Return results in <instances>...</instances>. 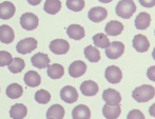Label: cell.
Masks as SVG:
<instances>
[{"label": "cell", "instance_id": "cell-1", "mask_svg": "<svg viewBox=\"0 0 155 119\" xmlns=\"http://www.w3.org/2000/svg\"><path fill=\"white\" fill-rule=\"evenodd\" d=\"M132 96L137 102H147L155 96V88L149 84H143L133 91Z\"/></svg>", "mask_w": 155, "mask_h": 119}, {"label": "cell", "instance_id": "cell-2", "mask_svg": "<svg viewBox=\"0 0 155 119\" xmlns=\"http://www.w3.org/2000/svg\"><path fill=\"white\" fill-rule=\"evenodd\" d=\"M135 12H136V5L133 0H120L116 5V14L120 18H131Z\"/></svg>", "mask_w": 155, "mask_h": 119}, {"label": "cell", "instance_id": "cell-3", "mask_svg": "<svg viewBox=\"0 0 155 119\" xmlns=\"http://www.w3.org/2000/svg\"><path fill=\"white\" fill-rule=\"evenodd\" d=\"M124 52V45L120 41H113L106 47V55L109 59H117Z\"/></svg>", "mask_w": 155, "mask_h": 119}, {"label": "cell", "instance_id": "cell-4", "mask_svg": "<svg viewBox=\"0 0 155 119\" xmlns=\"http://www.w3.org/2000/svg\"><path fill=\"white\" fill-rule=\"evenodd\" d=\"M38 17L33 13H25L20 17V25L27 31H33L38 27Z\"/></svg>", "mask_w": 155, "mask_h": 119}, {"label": "cell", "instance_id": "cell-5", "mask_svg": "<svg viewBox=\"0 0 155 119\" xmlns=\"http://www.w3.org/2000/svg\"><path fill=\"white\" fill-rule=\"evenodd\" d=\"M37 47V40L35 38H25L20 40L16 45V51L20 54H29Z\"/></svg>", "mask_w": 155, "mask_h": 119}, {"label": "cell", "instance_id": "cell-6", "mask_svg": "<svg viewBox=\"0 0 155 119\" xmlns=\"http://www.w3.org/2000/svg\"><path fill=\"white\" fill-rule=\"evenodd\" d=\"M104 76H106V79L108 80L110 83L116 84V83H119V82L121 81V79H123V72H121V70L118 66H110L107 68Z\"/></svg>", "mask_w": 155, "mask_h": 119}, {"label": "cell", "instance_id": "cell-7", "mask_svg": "<svg viewBox=\"0 0 155 119\" xmlns=\"http://www.w3.org/2000/svg\"><path fill=\"white\" fill-rule=\"evenodd\" d=\"M50 50L56 55H63L69 52L70 44L64 39H55L50 43Z\"/></svg>", "mask_w": 155, "mask_h": 119}, {"label": "cell", "instance_id": "cell-8", "mask_svg": "<svg viewBox=\"0 0 155 119\" xmlns=\"http://www.w3.org/2000/svg\"><path fill=\"white\" fill-rule=\"evenodd\" d=\"M102 99L106 101L107 105H115L121 102V95L114 88H107L102 94Z\"/></svg>", "mask_w": 155, "mask_h": 119}, {"label": "cell", "instance_id": "cell-9", "mask_svg": "<svg viewBox=\"0 0 155 119\" xmlns=\"http://www.w3.org/2000/svg\"><path fill=\"white\" fill-rule=\"evenodd\" d=\"M60 98L67 103H74L78 99V93L74 86L67 85L60 91Z\"/></svg>", "mask_w": 155, "mask_h": 119}, {"label": "cell", "instance_id": "cell-10", "mask_svg": "<svg viewBox=\"0 0 155 119\" xmlns=\"http://www.w3.org/2000/svg\"><path fill=\"white\" fill-rule=\"evenodd\" d=\"M87 72V64L81 60H77L69 66V74L73 78H78Z\"/></svg>", "mask_w": 155, "mask_h": 119}, {"label": "cell", "instance_id": "cell-11", "mask_svg": "<svg viewBox=\"0 0 155 119\" xmlns=\"http://www.w3.org/2000/svg\"><path fill=\"white\" fill-rule=\"evenodd\" d=\"M108 16V12L104 8L101 6H95L92 8L88 13V17L91 21L93 22H100V21L104 20Z\"/></svg>", "mask_w": 155, "mask_h": 119}, {"label": "cell", "instance_id": "cell-12", "mask_svg": "<svg viewBox=\"0 0 155 119\" xmlns=\"http://www.w3.org/2000/svg\"><path fill=\"white\" fill-rule=\"evenodd\" d=\"M133 47L139 53H145V52H147L149 50L150 42L145 35L138 34V35H136L133 38Z\"/></svg>", "mask_w": 155, "mask_h": 119}, {"label": "cell", "instance_id": "cell-13", "mask_svg": "<svg viewBox=\"0 0 155 119\" xmlns=\"http://www.w3.org/2000/svg\"><path fill=\"white\" fill-rule=\"evenodd\" d=\"M15 12H16V8L12 2L4 1L0 3V19L8 20L14 16Z\"/></svg>", "mask_w": 155, "mask_h": 119}, {"label": "cell", "instance_id": "cell-14", "mask_svg": "<svg viewBox=\"0 0 155 119\" xmlns=\"http://www.w3.org/2000/svg\"><path fill=\"white\" fill-rule=\"evenodd\" d=\"M121 113V108L119 105H104L102 108V114H104V118L107 119H116L119 117Z\"/></svg>", "mask_w": 155, "mask_h": 119}, {"label": "cell", "instance_id": "cell-15", "mask_svg": "<svg viewBox=\"0 0 155 119\" xmlns=\"http://www.w3.org/2000/svg\"><path fill=\"white\" fill-rule=\"evenodd\" d=\"M98 84L92 80H86L80 85V91L84 96H95L98 93Z\"/></svg>", "mask_w": 155, "mask_h": 119}, {"label": "cell", "instance_id": "cell-16", "mask_svg": "<svg viewBox=\"0 0 155 119\" xmlns=\"http://www.w3.org/2000/svg\"><path fill=\"white\" fill-rule=\"evenodd\" d=\"M31 62L34 66L38 69H45L48 68L50 64V58L47 54L45 53H37L31 58Z\"/></svg>", "mask_w": 155, "mask_h": 119}, {"label": "cell", "instance_id": "cell-17", "mask_svg": "<svg viewBox=\"0 0 155 119\" xmlns=\"http://www.w3.org/2000/svg\"><path fill=\"white\" fill-rule=\"evenodd\" d=\"M67 34L71 39L80 40L84 37V29L79 24H71L67 29Z\"/></svg>", "mask_w": 155, "mask_h": 119}, {"label": "cell", "instance_id": "cell-18", "mask_svg": "<svg viewBox=\"0 0 155 119\" xmlns=\"http://www.w3.org/2000/svg\"><path fill=\"white\" fill-rule=\"evenodd\" d=\"M151 22V16L148 13L141 12L138 14V16L135 18V27L137 30H147Z\"/></svg>", "mask_w": 155, "mask_h": 119}, {"label": "cell", "instance_id": "cell-19", "mask_svg": "<svg viewBox=\"0 0 155 119\" xmlns=\"http://www.w3.org/2000/svg\"><path fill=\"white\" fill-rule=\"evenodd\" d=\"M72 117H73V119H90L91 111L87 105H79L73 109V111H72Z\"/></svg>", "mask_w": 155, "mask_h": 119}, {"label": "cell", "instance_id": "cell-20", "mask_svg": "<svg viewBox=\"0 0 155 119\" xmlns=\"http://www.w3.org/2000/svg\"><path fill=\"white\" fill-rule=\"evenodd\" d=\"M104 31L109 36H118L124 31V24L119 21L112 20L106 25Z\"/></svg>", "mask_w": 155, "mask_h": 119}, {"label": "cell", "instance_id": "cell-21", "mask_svg": "<svg viewBox=\"0 0 155 119\" xmlns=\"http://www.w3.org/2000/svg\"><path fill=\"white\" fill-rule=\"evenodd\" d=\"M14 38H15V34L12 27L6 24H3L0 27V41L2 43L8 44V43L13 42Z\"/></svg>", "mask_w": 155, "mask_h": 119}, {"label": "cell", "instance_id": "cell-22", "mask_svg": "<svg viewBox=\"0 0 155 119\" xmlns=\"http://www.w3.org/2000/svg\"><path fill=\"white\" fill-rule=\"evenodd\" d=\"M23 80H25V84L28 86H30V88H36V86H38L41 83L40 75L37 72H35V71H29V72H27Z\"/></svg>", "mask_w": 155, "mask_h": 119}, {"label": "cell", "instance_id": "cell-23", "mask_svg": "<svg viewBox=\"0 0 155 119\" xmlns=\"http://www.w3.org/2000/svg\"><path fill=\"white\" fill-rule=\"evenodd\" d=\"M28 110L25 105L21 103H17L14 105L10 110V116L13 119H22L27 116Z\"/></svg>", "mask_w": 155, "mask_h": 119}, {"label": "cell", "instance_id": "cell-24", "mask_svg": "<svg viewBox=\"0 0 155 119\" xmlns=\"http://www.w3.org/2000/svg\"><path fill=\"white\" fill-rule=\"evenodd\" d=\"M48 75H49L50 78L52 79H59L61 78L64 74V69L61 64L58 63H54L51 64V66H48Z\"/></svg>", "mask_w": 155, "mask_h": 119}, {"label": "cell", "instance_id": "cell-25", "mask_svg": "<svg viewBox=\"0 0 155 119\" xmlns=\"http://www.w3.org/2000/svg\"><path fill=\"white\" fill-rule=\"evenodd\" d=\"M64 117V109L60 105H54L47 112L48 119H62Z\"/></svg>", "mask_w": 155, "mask_h": 119}, {"label": "cell", "instance_id": "cell-26", "mask_svg": "<svg viewBox=\"0 0 155 119\" xmlns=\"http://www.w3.org/2000/svg\"><path fill=\"white\" fill-rule=\"evenodd\" d=\"M61 8V2L60 0H47L45 2V6L43 10L45 12H47L50 15H55Z\"/></svg>", "mask_w": 155, "mask_h": 119}, {"label": "cell", "instance_id": "cell-27", "mask_svg": "<svg viewBox=\"0 0 155 119\" xmlns=\"http://www.w3.org/2000/svg\"><path fill=\"white\" fill-rule=\"evenodd\" d=\"M23 93V88L20 84L12 83L6 88V96L11 99H17L21 97Z\"/></svg>", "mask_w": 155, "mask_h": 119}, {"label": "cell", "instance_id": "cell-28", "mask_svg": "<svg viewBox=\"0 0 155 119\" xmlns=\"http://www.w3.org/2000/svg\"><path fill=\"white\" fill-rule=\"evenodd\" d=\"M84 56L90 62H98L100 60V52L96 47L89 45L84 49Z\"/></svg>", "mask_w": 155, "mask_h": 119}, {"label": "cell", "instance_id": "cell-29", "mask_svg": "<svg viewBox=\"0 0 155 119\" xmlns=\"http://www.w3.org/2000/svg\"><path fill=\"white\" fill-rule=\"evenodd\" d=\"M8 70L11 71L12 73H14V74H17V73H20L21 71L25 69V62L23 59H21V58H13L12 61H11V63L8 64Z\"/></svg>", "mask_w": 155, "mask_h": 119}, {"label": "cell", "instance_id": "cell-30", "mask_svg": "<svg viewBox=\"0 0 155 119\" xmlns=\"http://www.w3.org/2000/svg\"><path fill=\"white\" fill-rule=\"evenodd\" d=\"M93 42L96 47H100V49H106L110 44V40L107 37L106 34H96L93 36Z\"/></svg>", "mask_w": 155, "mask_h": 119}, {"label": "cell", "instance_id": "cell-31", "mask_svg": "<svg viewBox=\"0 0 155 119\" xmlns=\"http://www.w3.org/2000/svg\"><path fill=\"white\" fill-rule=\"evenodd\" d=\"M35 100L40 105H47L51 100V94L45 90H39L35 94Z\"/></svg>", "mask_w": 155, "mask_h": 119}, {"label": "cell", "instance_id": "cell-32", "mask_svg": "<svg viewBox=\"0 0 155 119\" xmlns=\"http://www.w3.org/2000/svg\"><path fill=\"white\" fill-rule=\"evenodd\" d=\"M67 6L73 12H80L84 8V0H67Z\"/></svg>", "mask_w": 155, "mask_h": 119}, {"label": "cell", "instance_id": "cell-33", "mask_svg": "<svg viewBox=\"0 0 155 119\" xmlns=\"http://www.w3.org/2000/svg\"><path fill=\"white\" fill-rule=\"evenodd\" d=\"M13 57L8 52L0 51V66H6L11 63Z\"/></svg>", "mask_w": 155, "mask_h": 119}, {"label": "cell", "instance_id": "cell-34", "mask_svg": "<svg viewBox=\"0 0 155 119\" xmlns=\"http://www.w3.org/2000/svg\"><path fill=\"white\" fill-rule=\"evenodd\" d=\"M128 119H145V115L138 110H132L127 116Z\"/></svg>", "mask_w": 155, "mask_h": 119}, {"label": "cell", "instance_id": "cell-35", "mask_svg": "<svg viewBox=\"0 0 155 119\" xmlns=\"http://www.w3.org/2000/svg\"><path fill=\"white\" fill-rule=\"evenodd\" d=\"M140 5H143V8H153L155 6V0H138Z\"/></svg>", "mask_w": 155, "mask_h": 119}, {"label": "cell", "instance_id": "cell-36", "mask_svg": "<svg viewBox=\"0 0 155 119\" xmlns=\"http://www.w3.org/2000/svg\"><path fill=\"white\" fill-rule=\"evenodd\" d=\"M147 76L151 81H155V66H150L147 71Z\"/></svg>", "mask_w": 155, "mask_h": 119}, {"label": "cell", "instance_id": "cell-37", "mask_svg": "<svg viewBox=\"0 0 155 119\" xmlns=\"http://www.w3.org/2000/svg\"><path fill=\"white\" fill-rule=\"evenodd\" d=\"M149 114L152 116V117H154L155 118V103H153V105L150 107V109H149Z\"/></svg>", "mask_w": 155, "mask_h": 119}, {"label": "cell", "instance_id": "cell-38", "mask_svg": "<svg viewBox=\"0 0 155 119\" xmlns=\"http://www.w3.org/2000/svg\"><path fill=\"white\" fill-rule=\"evenodd\" d=\"M28 2H29L31 5H38L41 2V0H28Z\"/></svg>", "mask_w": 155, "mask_h": 119}, {"label": "cell", "instance_id": "cell-39", "mask_svg": "<svg viewBox=\"0 0 155 119\" xmlns=\"http://www.w3.org/2000/svg\"><path fill=\"white\" fill-rule=\"evenodd\" d=\"M100 2H102V3H110V2H112L113 0H99Z\"/></svg>", "mask_w": 155, "mask_h": 119}, {"label": "cell", "instance_id": "cell-40", "mask_svg": "<svg viewBox=\"0 0 155 119\" xmlns=\"http://www.w3.org/2000/svg\"><path fill=\"white\" fill-rule=\"evenodd\" d=\"M152 57H153V59L155 60V47H154L153 52H152Z\"/></svg>", "mask_w": 155, "mask_h": 119}]
</instances>
